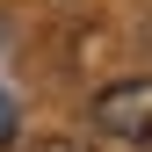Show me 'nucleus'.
Wrapping results in <instances>:
<instances>
[{
  "label": "nucleus",
  "instance_id": "obj_2",
  "mask_svg": "<svg viewBox=\"0 0 152 152\" xmlns=\"http://www.w3.org/2000/svg\"><path fill=\"white\" fill-rule=\"evenodd\" d=\"M7 145H15V102L0 94V152H7Z\"/></svg>",
  "mask_w": 152,
  "mask_h": 152
},
{
  "label": "nucleus",
  "instance_id": "obj_3",
  "mask_svg": "<svg viewBox=\"0 0 152 152\" xmlns=\"http://www.w3.org/2000/svg\"><path fill=\"white\" fill-rule=\"evenodd\" d=\"M36 152H87V145H72V138H44Z\"/></svg>",
  "mask_w": 152,
  "mask_h": 152
},
{
  "label": "nucleus",
  "instance_id": "obj_1",
  "mask_svg": "<svg viewBox=\"0 0 152 152\" xmlns=\"http://www.w3.org/2000/svg\"><path fill=\"white\" fill-rule=\"evenodd\" d=\"M94 130L130 152H152V80H109L94 94Z\"/></svg>",
  "mask_w": 152,
  "mask_h": 152
}]
</instances>
